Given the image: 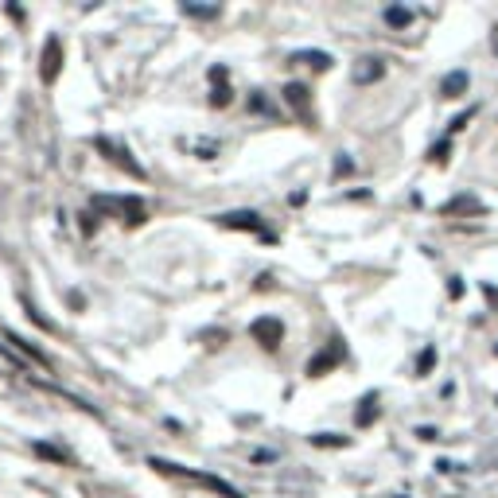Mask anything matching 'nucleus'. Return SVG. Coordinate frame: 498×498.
Here are the masks:
<instances>
[{"label": "nucleus", "mask_w": 498, "mask_h": 498, "mask_svg": "<svg viewBox=\"0 0 498 498\" xmlns=\"http://www.w3.org/2000/svg\"><path fill=\"white\" fill-rule=\"evenodd\" d=\"M121 218H125V226H140L148 218V206L137 195H121Z\"/></svg>", "instance_id": "6e6552de"}, {"label": "nucleus", "mask_w": 498, "mask_h": 498, "mask_svg": "<svg viewBox=\"0 0 498 498\" xmlns=\"http://www.w3.org/2000/svg\"><path fill=\"white\" fill-rule=\"evenodd\" d=\"M339 362H342V342H331V351L323 347L319 354H312V362H308V378H323V374H331Z\"/></svg>", "instance_id": "423d86ee"}, {"label": "nucleus", "mask_w": 498, "mask_h": 498, "mask_svg": "<svg viewBox=\"0 0 498 498\" xmlns=\"http://www.w3.org/2000/svg\"><path fill=\"white\" fill-rule=\"evenodd\" d=\"M4 12H8L12 20H24V8H20V4H8V8H4Z\"/></svg>", "instance_id": "c85d7f7f"}, {"label": "nucleus", "mask_w": 498, "mask_h": 498, "mask_svg": "<svg viewBox=\"0 0 498 498\" xmlns=\"http://www.w3.org/2000/svg\"><path fill=\"white\" fill-rule=\"evenodd\" d=\"M249 335L261 342L265 351H276V347L284 342V323L276 319V315H261V319L249 323Z\"/></svg>", "instance_id": "20e7f679"}, {"label": "nucleus", "mask_w": 498, "mask_h": 498, "mask_svg": "<svg viewBox=\"0 0 498 498\" xmlns=\"http://www.w3.org/2000/svg\"><path fill=\"white\" fill-rule=\"evenodd\" d=\"M440 215L444 218H463V215H487V206H483V199H475V195H456V199H448V203L440 206Z\"/></svg>", "instance_id": "39448f33"}, {"label": "nucleus", "mask_w": 498, "mask_h": 498, "mask_svg": "<svg viewBox=\"0 0 498 498\" xmlns=\"http://www.w3.org/2000/svg\"><path fill=\"white\" fill-rule=\"evenodd\" d=\"M351 156H339V160H335V176H351Z\"/></svg>", "instance_id": "5701e85b"}, {"label": "nucleus", "mask_w": 498, "mask_h": 498, "mask_svg": "<svg viewBox=\"0 0 498 498\" xmlns=\"http://www.w3.org/2000/svg\"><path fill=\"white\" fill-rule=\"evenodd\" d=\"M249 109H254V113H269V101H261V98L254 94V98H249Z\"/></svg>", "instance_id": "393cba45"}, {"label": "nucleus", "mask_w": 498, "mask_h": 498, "mask_svg": "<svg viewBox=\"0 0 498 498\" xmlns=\"http://www.w3.org/2000/svg\"><path fill=\"white\" fill-rule=\"evenodd\" d=\"M300 59V63H308L312 70H331L335 67V59L331 55H323V51H300V55H292V63Z\"/></svg>", "instance_id": "f8f14e48"}, {"label": "nucleus", "mask_w": 498, "mask_h": 498, "mask_svg": "<svg viewBox=\"0 0 498 498\" xmlns=\"http://www.w3.org/2000/svg\"><path fill=\"white\" fill-rule=\"evenodd\" d=\"M432 366H436V347H424V354L417 362V374L424 378V374H432Z\"/></svg>", "instance_id": "6ab92c4d"}, {"label": "nucleus", "mask_w": 498, "mask_h": 498, "mask_svg": "<svg viewBox=\"0 0 498 498\" xmlns=\"http://www.w3.org/2000/svg\"><path fill=\"white\" fill-rule=\"evenodd\" d=\"M35 456H43V459H55V463H67V451L51 448V444H35Z\"/></svg>", "instance_id": "aec40b11"}, {"label": "nucleus", "mask_w": 498, "mask_h": 498, "mask_svg": "<svg viewBox=\"0 0 498 498\" xmlns=\"http://www.w3.org/2000/svg\"><path fill=\"white\" fill-rule=\"evenodd\" d=\"M417 436H420V440H440V432L432 429V424H424V429H417Z\"/></svg>", "instance_id": "a878e982"}, {"label": "nucleus", "mask_w": 498, "mask_h": 498, "mask_svg": "<svg viewBox=\"0 0 498 498\" xmlns=\"http://www.w3.org/2000/svg\"><path fill=\"white\" fill-rule=\"evenodd\" d=\"M20 304H24V312H28V319H31V323H40L43 331H55V323H51V319H43V315L35 312V304H31L28 296H20Z\"/></svg>", "instance_id": "a211bd4d"}, {"label": "nucleus", "mask_w": 498, "mask_h": 498, "mask_svg": "<svg viewBox=\"0 0 498 498\" xmlns=\"http://www.w3.org/2000/svg\"><path fill=\"white\" fill-rule=\"evenodd\" d=\"M312 444H315V448H351V440L339 436V432H315Z\"/></svg>", "instance_id": "4468645a"}, {"label": "nucleus", "mask_w": 498, "mask_h": 498, "mask_svg": "<svg viewBox=\"0 0 498 498\" xmlns=\"http://www.w3.org/2000/svg\"><path fill=\"white\" fill-rule=\"evenodd\" d=\"M381 74H385V63L381 59H362V67L354 70V82H358V86H370V82H378Z\"/></svg>", "instance_id": "9b49d317"}, {"label": "nucleus", "mask_w": 498, "mask_h": 498, "mask_svg": "<svg viewBox=\"0 0 498 498\" xmlns=\"http://www.w3.org/2000/svg\"><path fill=\"white\" fill-rule=\"evenodd\" d=\"M4 335H8V342H12V347H16V351H20V354H28V362H35V366H43V370H51L47 354H43V351H35V347H31L28 339H20V335H16V331H4Z\"/></svg>", "instance_id": "9d476101"}, {"label": "nucleus", "mask_w": 498, "mask_h": 498, "mask_svg": "<svg viewBox=\"0 0 498 498\" xmlns=\"http://www.w3.org/2000/svg\"><path fill=\"white\" fill-rule=\"evenodd\" d=\"M59 74H63V40L51 35V40L43 43V55H40V78H43V86H55Z\"/></svg>", "instance_id": "7ed1b4c3"}, {"label": "nucleus", "mask_w": 498, "mask_h": 498, "mask_svg": "<svg viewBox=\"0 0 498 498\" xmlns=\"http://www.w3.org/2000/svg\"><path fill=\"white\" fill-rule=\"evenodd\" d=\"M440 90H444V98H459V94L467 90V70H451Z\"/></svg>", "instance_id": "ddd939ff"}, {"label": "nucleus", "mask_w": 498, "mask_h": 498, "mask_svg": "<svg viewBox=\"0 0 498 498\" xmlns=\"http://www.w3.org/2000/svg\"><path fill=\"white\" fill-rule=\"evenodd\" d=\"M448 152H451V137H444V140H436V144L429 148V160L432 164H448Z\"/></svg>", "instance_id": "f3484780"}, {"label": "nucleus", "mask_w": 498, "mask_h": 498, "mask_svg": "<svg viewBox=\"0 0 498 498\" xmlns=\"http://www.w3.org/2000/svg\"><path fill=\"white\" fill-rule=\"evenodd\" d=\"M230 98H234V90L226 86V82H215V90H210V106L222 109V106H230Z\"/></svg>", "instance_id": "dca6fc26"}, {"label": "nucleus", "mask_w": 498, "mask_h": 498, "mask_svg": "<svg viewBox=\"0 0 498 498\" xmlns=\"http://www.w3.org/2000/svg\"><path fill=\"white\" fill-rule=\"evenodd\" d=\"M448 292H451V300H459V296H463V284H459V276H451V281H448Z\"/></svg>", "instance_id": "b1692460"}, {"label": "nucleus", "mask_w": 498, "mask_h": 498, "mask_svg": "<svg viewBox=\"0 0 498 498\" xmlns=\"http://www.w3.org/2000/svg\"><path fill=\"white\" fill-rule=\"evenodd\" d=\"M183 8L191 12V16H206V20H215L218 12H222V8H199V4H183Z\"/></svg>", "instance_id": "412c9836"}, {"label": "nucleus", "mask_w": 498, "mask_h": 498, "mask_svg": "<svg viewBox=\"0 0 498 498\" xmlns=\"http://www.w3.org/2000/svg\"><path fill=\"white\" fill-rule=\"evenodd\" d=\"M284 101L292 109H300L304 121H312V98H308V86H300V82H288L284 86Z\"/></svg>", "instance_id": "0eeeda50"}, {"label": "nucleus", "mask_w": 498, "mask_h": 498, "mask_svg": "<svg viewBox=\"0 0 498 498\" xmlns=\"http://www.w3.org/2000/svg\"><path fill=\"white\" fill-rule=\"evenodd\" d=\"M210 82H226V67H210Z\"/></svg>", "instance_id": "cd10ccee"}, {"label": "nucleus", "mask_w": 498, "mask_h": 498, "mask_svg": "<svg viewBox=\"0 0 498 498\" xmlns=\"http://www.w3.org/2000/svg\"><path fill=\"white\" fill-rule=\"evenodd\" d=\"M385 24H390V28H409V24H413V12L401 8V4H393V8H385Z\"/></svg>", "instance_id": "2eb2a0df"}, {"label": "nucleus", "mask_w": 498, "mask_h": 498, "mask_svg": "<svg viewBox=\"0 0 498 498\" xmlns=\"http://www.w3.org/2000/svg\"><path fill=\"white\" fill-rule=\"evenodd\" d=\"M94 148H98V152H101L106 160H113V164H117L121 172H128L133 179H144V176H148V172L137 164V160H128V152L117 144V140H109V137H94Z\"/></svg>", "instance_id": "f03ea898"}, {"label": "nucleus", "mask_w": 498, "mask_h": 498, "mask_svg": "<svg viewBox=\"0 0 498 498\" xmlns=\"http://www.w3.org/2000/svg\"><path fill=\"white\" fill-rule=\"evenodd\" d=\"M378 401H381V397H378V393H374V390L366 393V397H362L358 413H354V420H358V429H370L374 420H378V413H381V409H378Z\"/></svg>", "instance_id": "1a4fd4ad"}, {"label": "nucleus", "mask_w": 498, "mask_h": 498, "mask_svg": "<svg viewBox=\"0 0 498 498\" xmlns=\"http://www.w3.org/2000/svg\"><path fill=\"white\" fill-rule=\"evenodd\" d=\"M475 117V109H463V113H459L456 121H451V133H459V128H467V121Z\"/></svg>", "instance_id": "4be33fe9"}, {"label": "nucleus", "mask_w": 498, "mask_h": 498, "mask_svg": "<svg viewBox=\"0 0 498 498\" xmlns=\"http://www.w3.org/2000/svg\"><path fill=\"white\" fill-rule=\"evenodd\" d=\"M215 222L226 226V230H245V234H257V238L273 242V234L265 230V218L257 210H226V215H215Z\"/></svg>", "instance_id": "f257e3e1"}, {"label": "nucleus", "mask_w": 498, "mask_h": 498, "mask_svg": "<svg viewBox=\"0 0 498 498\" xmlns=\"http://www.w3.org/2000/svg\"><path fill=\"white\" fill-rule=\"evenodd\" d=\"M82 230H86V234H94V230H98V222H94V215H82Z\"/></svg>", "instance_id": "bb28decb"}]
</instances>
